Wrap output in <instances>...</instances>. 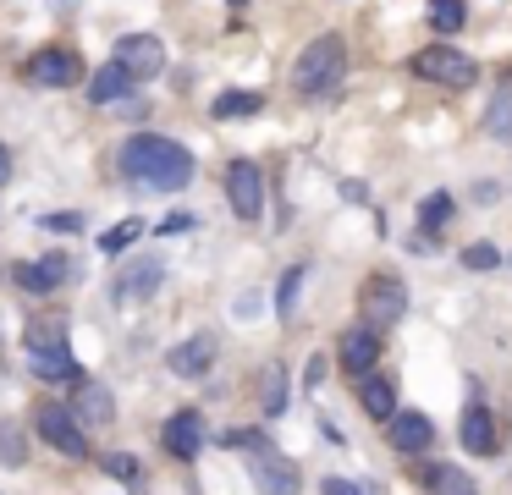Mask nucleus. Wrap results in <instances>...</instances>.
Here are the masks:
<instances>
[{"label":"nucleus","mask_w":512,"mask_h":495,"mask_svg":"<svg viewBox=\"0 0 512 495\" xmlns=\"http://www.w3.org/2000/svg\"><path fill=\"white\" fill-rule=\"evenodd\" d=\"M116 160H122V171L133 176V182L155 187V193H182V187L199 176V160H193L177 138H160V132H133V138L116 149Z\"/></svg>","instance_id":"obj_1"},{"label":"nucleus","mask_w":512,"mask_h":495,"mask_svg":"<svg viewBox=\"0 0 512 495\" xmlns=\"http://www.w3.org/2000/svg\"><path fill=\"white\" fill-rule=\"evenodd\" d=\"M347 77V44L336 39V33H320V39L303 44L298 66H292V83H298V94L320 99V94H336Z\"/></svg>","instance_id":"obj_2"},{"label":"nucleus","mask_w":512,"mask_h":495,"mask_svg":"<svg viewBox=\"0 0 512 495\" xmlns=\"http://www.w3.org/2000/svg\"><path fill=\"white\" fill-rule=\"evenodd\" d=\"M408 72L424 77V83H441V88H468L479 77V66H474V55L452 50V44H424L408 61Z\"/></svg>","instance_id":"obj_3"},{"label":"nucleus","mask_w":512,"mask_h":495,"mask_svg":"<svg viewBox=\"0 0 512 495\" xmlns=\"http://www.w3.org/2000/svg\"><path fill=\"white\" fill-rule=\"evenodd\" d=\"M358 308H364V325L391 330L402 314H408V286H402L391 270H375L364 281V292H358Z\"/></svg>","instance_id":"obj_4"},{"label":"nucleus","mask_w":512,"mask_h":495,"mask_svg":"<svg viewBox=\"0 0 512 495\" xmlns=\"http://www.w3.org/2000/svg\"><path fill=\"white\" fill-rule=\"evenodd\" d=\"M34 429H39V440H45V446L61 451V457H72V462L89 457V435H83V424L72 418V407L39 402V407H34Z\"/></svg>","instance_id":"obj_5"},{"label":"nucleus","mask_w":512,"mask_h":495,"mask_svg":"<svg viewBox=\"0 0 512 495\" xmlns=\"http://www.w3.org/2000/svg\"><path fill=\"white\" fill-rule=\"evenodd\" d=\"M28 83L34 88H78L83 77V61H78V50H67V44H50V50H39V55H28Z\"/></svg>","instance_id":"obj_6"},{"label":"nucleus","mask_w":512,"mask_h":495,"mask_svg":"<svg viewBox=\"0 0 512 495\" xmlns=\"http://www.w3.org/2000/svg\"><path fill=\"white\" fill-rule=\"evenodd\" d=\"M226 204L237 220H259L265 215V176L254 160H232L226 165Z\"/></svg>","instance_id":"obj_7"},{"label":"nucleus","mask_w":512,"mask_h":495,"mask_svg":"<svg viewBox=\"0 0 512 495\" xmlns=\"http://www.w3.org/2000/svg\"><path fill=\"white\" fill-rule=\"evenodd\" d=\"M116 66H122L133 83L160 77L166 72V44H160L155 33H122V39H116Z\"/></svg>","instance_id":"obj_8"},{"label":"nucleus","mask_w":512,"mask_h":495,"mask_svg":"<svg viewBox=\"0 0 512 495\" xmlns=\"http://www.w3.org/2000/svg\"><path fill=\"white\" fill-rule=\"evenodd\" d=\"M160 446H166L177 462L199 457V451H204V413H199V407H177V413L166 418V429H160Z\"/></svg>","instance_id":"obj_9"},{"label":"nucleus","mask_w":512,"mask_h":495,"mask_svg":"<svg viewBox=\"0 0 512 495\" xmlns=\"http://www.w3.org/2000/svg\"><path fill=\"white\" fill-rule=\"evenodd\" d=\"M215 352H221V341H215L210 330H193L188 341H177V347L166 352V369L177 374V380H199V374H210Z\"/></svg>","instance_id":"obj_10"},{"label":"nucleus","mask_w":512,"mask_h":495,"mask_svg":"<svg viewBox=\"0 0 512 495\" xmlns=\"http://www.w3.org/2000/svg\"><path fill=\"white\" fill-rule=\"evenodd\" d=\"M160 281H166V264L160 259H133V264H122V275L111 281V297L116 303H144V297L160 292Z\"/></svg>","instance_id":"obj_11"},{"label":"nucleus","mask_w":512,"mask_h":495,"mask_svg":"<svg viewBox=\"0 0 512 495\" xmlns=\"http://www.w3.org/2000/svg\"><path fill=\"white\" fill-rule=\"evenodd\" d=\"M72 385H78V396H72V418H78L83 429H105V424H111V418H116V396L105 391V385H94L89 374H78Z\"/></svg>","instance_id":"obj_12"},{"label":"nucleus","mask_w":512,"mask_h":495,"mask_svg":"<svg viewBox=\"0 0 512 495\" xmlns=\"http://www.w3.org/2000/svg\"><path fill=\"white\" fill-rule=\"evenodd\" d=\"M380 347H386V341H380L375 325H353L342 336V347H336V358H342V369L358 380L364 369H375V363H380Z\"/></svg>","instance_id":"obj_13"},{"label":"nucleus","mask_w":512,"mask_h":495,"mask_svg":"<svg viewBox=\"0 0 512 495\" xmlns=\"http://www.w3.org/2000/svg\"><path fill=\"white\" fill-rule=\"evenodd\" d=\"M358 402H364L369 418H380V424H386V418L397 413V380H391V374H380V369H364V374H358Z\"/></svg>","instance_id":"obj_14"},{"label":"nucleus","mask_w":512,"mask_h":495,"mask_svg":"<svg viewBox=\"0 0 512 495\" xmlns=\"http://www.w3.org/2000/svg\"><path fill=\"white\" fill-rule=\"evenodd\" d=\"M386 424H391V446H397L402 457H419V451H430L435 424H430L424 413H391Z\"/></svg>","instance_id":"obj_15"},{"label":"nucleus","mask_w":512,"mask_h":495,"mask_svg":"<svg viewBox=\"0 0 512 495\" xmlns=\"http://www.w3.org/2000/svg\"><path fill=\"white\" fill-rule=\"evenodd\" d=\"M457 440H463V451H474V457H490V451H496V418H490L485 402H468L463 424H457Z\"/></svg>","instance_id":"obj_16"},{"label":"nucleus","mask_w":512,"mask_h":495,"mask_svg":"<svg viewBox=\"0 0 512 495\" xmlns=\"http://www.w3.org/2000/svg\"><path fill=\"white\" fill-rule=\"evenodd\" d=\"M254 484L265 495H298L303 490V473L292 468L287 457H270V451H259V462H254Z\"/></svg>","instance_id":"obj_17"},{"label":"nucleus","mask_w":512,"mask_h":495,"mask_svg":"<svg viewBox=\"0 0 512 495\" xmlns=\"http://www.w3.org/2000/svg\"><path fill=\"white\" fill-rule=\"evenodd\" d=\"M419 479H424V490H430V495H479L474 473L452 468V462H430V468H424Z\"/></svg>","instance_id":"obj_18"},{"label":"nucleus","mask_w":512,"mask_h":495,"mask_svg":"<svg viewBox=\"0 0 512 495\" xmlns=\"http://www.w3.org/2000/svg\"><path fill=\"white\" fill-rule=\"evenodd\" d=\"M28 363H34L39 380H78V358L67 347H28Z\"/></svg>","instance_id":"obj_19"},{"label":"nucleus","mask_w":512,"mask_h":495,"mask_svg":"<svg viewBox=\"0 0 512 495\" xmlns=\"http://www.w3.org/2000/svg\"><path fill=\"white\" fill-rule=\"evenodd\" d=\"M133 88H138V83H133V77H127L116 61H111V66H100V72L89 77V99H94V105H116V99H127Z\"/></svg>","instance_id":"obj_20"},{"label":"nucleus","mask_w":512,"mask_h":495,"mask_svg":"<svg viewBox=\"0 0 512 495\" xmlns=\"http://www.w3.org/2000/svg\"><path fill=\"white\" fill-rule=\"evenodd\" d=\"M215 121H232V116H259L265 110V99L248 94V88H226V94H215Z\"/></svg>","instance_id":"obj_21"},{"label":"nucleus","mask_w":512,"mask_h":495,"mask_svg":"<svg viewBox=\"0 0 512 495\" xmlns=\"http://www.w3.org/2000/svg\"><path fill=\"white\" fill-rule=\"evenodd\" d=\"M100 473H111L116 484H127V490H138V484H144V462H138L133 451H105Z\"/></svg>","instance_id":"obj_22"},{"label":"nucleus","mask_w":512,"mask_h":495,"mask_svg":"<svg viewBox=\"0 0 512 495\" xmlns=\"http://www.w3.org/2000/svg\"><path fill=\"white\" fill-rule=\"evenodd\" d=\"M23 462H28V435H23V424L0 418V468H23Z\"/></svg>","instance_id":"obj_23"},{"label":"nucleus","mask_w":512,"mask_h":495,"mask_svg":"<svg viewBox=\"0 0 512 495\" xmlns=\"http://www.w3.org/2000/svg\"><path fill=\"white\" fill-rule=\"evenodd\" d=\"M303 281H309V264H292V270L281 275V286H276V319H292V314H298Z\"/></svg>","instance_id":"obj_24"},{"label":"nucleus","mask_w":512,"mask_h":495,"mask_svg":"<svg viewBox=\"0 0 512 495\" xmlns=\"http://www.w3.org/2000/svg\"><path fill=\"white\" fill-rule=\"evenodd\" d=\"M485 132L496 143H512V88H501L496 99H490V110H485Z\"/></svg>","instance_id":"obj_25"},{"label":"nucleus","mask_w":512,"mask_h":495,"mask_svg":"<svg viewBox=\"0 0 512 495\" xmlns=\"http://www.w3.org/2000/svg\"><path fill=\"white\" fill-rule=\"evenodd\" d=\"M452 193H430V198H424V204H419V226H424V237H435V231H441L446 226V220H452Z\"/></svg>","instance_id":"obj_26"},{"label":"nucleus","mask_w":512,"mask_h":495,"mask_svg":"<svg viewBox=\"0 0 512 495\" xmlns=\"http://www.w3.org/2000/svg\"><path fill=\"white\" fill-rule=\"evenodd\" d=\"M34 275H39V292H56L61 281L72 275V264H67V253H45V259L34 264Z\"/></svg>","instance_id":"obj_27"},{"label":"nucleus","mask_w":512,"mask_h":495,"mask_svg":"<svg viewBox=\"0 0 512 495\" xmlns=\"http://www.w3.org/2000/svg\"><path fill=\"white\" fill-rule=\"evenodd\" d=\"M463 17H468L463 0H430V28L435 33H457V28H463Z\"/></svg>","instance_id":"obj_28"},{"label":"nucleus","mask_w":512,"mask_h":495,"mask_svg":"<svg viewBox=\"0 0 512 495\" xmlns=\"http://www.w3.org/2000/svg\"><path fill=\"white\" fill-rule=\"evenodd\" d=\"M28 347H67V325L61 319H28Z\"/></svg>","instance_id":"obj_29"},{"label":"nucleus","mask_w":512,"mask_h":495,"mask_svg":"<svg viewBox=\"0 0 512 495\" xmlns=\"http://www.w3.org/2000/svg\"><path fill=\"white\" fill-rule=\"evenodd\" d=\"M138 237H144V220H122V226H111L100 237V253H122V248H133Z\"/></svg>","instance_id":"obj_30"},{"label":"nucleus","mask_w":512,"mask_h":495,"mask_svg":"<svg viewBox=\"0 0 512 495\" xmlns=\"http://www.w3.org/2000/svg\"><path fill=\"white\" fill-rule=\"evenodd\" d=\"M259 396H265V413H287V374H281V369H265V391H259Z\"/></svg>","instance_id":"obj_31"},{"label":"nucleus","mask_w":512,"mask_h":495,"mask_svg":"<svg viewBox=\"0 0 512 495\" xmlns=\"http://www.w3.org/2000/svg\"><path fill=\"white\" fill-rule=\"evenodd\" d=\"M221 446L226 451H270V440H265V429H226V435H221Z\"/></svg>","instance_id":"obj_32"},{"label":"nucleus","mask_w":512,"mask_h":495,"mask_svg":"<svg viewBox=\"0 0 512 495\" xmlns=\"http://www.w3.org/2000/svg\"><path fill=\"white\" fill-rule=\"evenodd\" d=\"M463 264H468V270H496V264H501L496 242H468V248H463Z\"/></svg>","instance_id":"obj_33"},{"label":"nucleus","mask_w":512,"mask_h":495,"mask_svg":"<svg viewBox=\"0 0 512 495\" xmlns=\"http://www.w3.org/2000/svg\"><path fill=\"white\" fill-rule=\"evenodd\" d=\"M39 226H45V231H78L83 220H78V215H45Z\"/></svg>","instance_id":"obj_34"},{"label":"nucleus","mask_w":512,"mask_h":495,"mask_svg":"<svg viewBox=\"0 0 512 495\" xmlns=\"http://www.w3.org/2000/svg\"><path fill=\"white\" fill-rule=\"evenodd\" d=\"M12 281H17V286H28V292H39V275H34V264H12Z\"/></svg>","instance_id":"obj_35"},{"label":"nucleus","mask_w":512,"mask_h":495,"mask_svg":"<svg viewBox=\"0 0 512 495\" xmlns=\"http://www.w3.org/2000/svg\"><path fill=\"white\" fill-rule=\"evenodd\" d=\"M303 380H309L314 391H320V385H325V358H320V352H314V358H309V369H303Z\"/></svg>","instance_id":"obj_36"},{"label":"nucleus","mask_w":512,"mask_h":495,"mask_svg":"<svg viewBox=\"0 0 512 495\" xmlns=\"http://www.w3.org/2000/svg\"><path fill=\"white\" fill-rule=\"evenodd\" d=\"M320 490H325V495H358V484H347V479H325Z\"/></svg>","instance_id":"obj_37"},{"label":"nucleus","mask_w":512,"mask_h":495,"mask_svg":"<svg viewBox=\"0 0 512 495\" xmlns=\"http://www.w3.org/2000/svg\"><path fill=\"white\" fill-rule=\"evenodd\" d=\"M12 182V149H6V143H0V187Z\"/></svg>","instance_id":"obj_38"},{"label":"nucleus","mask_w":512,"mask_h":495,"mask_svg":"<svg viewBox=\"0 0 512 495\" xmlns=\"http://www.w3.org/2000/svg\"><path fill=\"white\" fill-rule=\"evenodd\" d=\"M160 231H193V215H171V220H166V226H160Z\"/></svg>","instance_id":"obj_39"}]
</instances>
